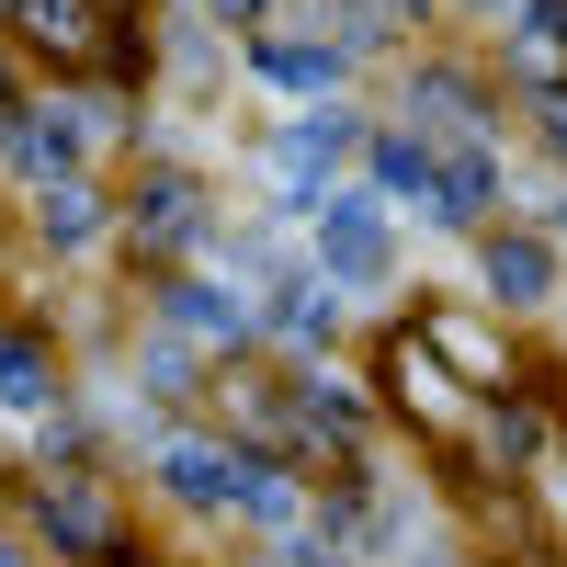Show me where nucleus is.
I'll use <instances>...</instances> for the list:
<instances>
[{
	"label": "nucleus",
	"instance_id": "nucleus-1",
	"mask_svg": "<svg viewBox=\"0 0 567 567\" xmlns=\"http://www.w3.org/2000/svg\"><path fill=\"white\" fill-rule=\"evenodd\" d=\"M318 261L352 272V284L386 272V216H374V194H329V205H318Z\"/></svg>",
	"mask_w": 567,
	"mask_h": 567
},
{
	"label": "nucleus",
	"instance_id": "nucleus-7",
	"mask_svg": "<svg viewBox=\"0 0 567 567\" xmlns=\"http://www.w3.org/2000/svg\"><path fill=\"white\" fill-rule=\"evenodd\" d=\"M0 567H23V556H12V545H0Z\"/></svg>",
	"mask_w": 567,
	"mask_h": 567
},
{
	"label": "nucleus",
	"instance_id": "nucleus-5",
	"mask_svg": "<svg viewBox=\"0 0 567 567\" xmlns=\"http://www.w3.org/2000/svg\"><path fill=\"white\" fill-rule=\"evenodd\" d=\"M556 136H567V91H556Z\"/></svg>",
	"mask_w": 567,
	"mask_h": 567
},
{
	"label": "nucleus",
	"instance_id": "nucleus-3",
	"mask_svg": "<svg viewBox=\"0 0 567 567\" xmlns=\"http://www.w3.org/2000/svg\"><path fill=\"white\" fill-rule=\"evenodd\" d=\"M171 318H182V329H227V341L250 329V307H239V296L216 307V284H182V307H171Z\"/></svg>",
	"mask_w": 567,
	"mask_h": 567
},
{
	"label": "nucleus",
	"instance_id": "nucleus-2",
	"mask_svg": "<svg viewBox=\"0 0 567 567\" xmlns=\"http://www.w3.org/2000/svg\"><path fill=\"white\" fill-rule=\"evenodd\" d=\"M488 284H499V307H534L545 284H556V261H545V239H488Z\"/></svg>",
	"mask_w": 567,
	"mask_h": 567
},
{
	"label": "nucleus",
	"instance_id": "nucleus-4",
	"mask_svg": "<svg viewBox=\"0 0 567 567\" xmlns=\"http://www.w3.org/2000/svg\"><path fill=\"white\" fill-rule=\"evenodd\" d=\"M0 398H12V409H34V398H45V386H34V352H23V341H0Z\"/></svg>",
	"mask_w": 567,
	"mask_h": 567
},
{
	"label": "nucleus",
	"instance_id": "nucleus-6",
	"mask_svg": "<svg viewBox=\"0 0 567 567\" xmlns=\"http://www.w3.org/2000/svg\"><path fill=\"white\" fill-rule=\"evenodd\" d=\"M227 12H261V0H227Z\"/></svg>",
	"mask_w": 567,
	"mask_h": 567
}]
</instances>
